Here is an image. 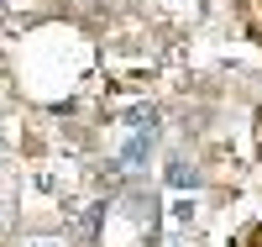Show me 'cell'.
Wrapping results in <instances>:
<instances>
[{
    "label": "cell",
    "instance_id": "cell-1",
    "mask_svg": "<svg viewBox=\"0 0 262 247\" xmlns=\"http://www.w3.org/2000/svg\"><path fill=\"white\" fill-rule=\"evenodd\" d=\"M147 153H152V131H131L126 147H121V168H142Z\"/></svg>",
    "mask_w": 262,
    "mask_h": 247
},
{
    "label": "cell",
    "instance_id": "cell-2",
    "mask_svg": "<svg viewBox=\"0 0 262 247\" xmlns=\"http://www.w3.org/2000/svg\"><path fill=\"white\" fill-rule=\"evenodd\" d=\"M126 126H131V131H158V110H152V105L126 110Z\"/></svg>",
    "mask_w": 262,
    "mask_h": 247
},
{
    "label": "cell",
    "instance_id": "cell-3",
    "mask_svg": "<svg viewBox=\"0 0 262 247\" xmlns=\"http://www.w3.org/2000/svg\"><path fill=\"white\" fill-rule=\"evenodd\" d=\"M168 184H200V168L184 163V158H173V163H168Z\"/></svg>",
    "mask_w": 262,
    "mask_h": 247
},
{
    "label": "cell",
    "instance_id": "cell-4",
    "mask_svg": "<svg viewBox=\"0 0 262 247\" xmlns=\"http://www.w3.org/2000/svg\"><path fill=\"white\" fill-rule=\"evenodd\" d=\"M37 247H53V242H37Z\"/></svg>",
    "mask_w": 262,
    "mask_h": 247
}]
</instances>
